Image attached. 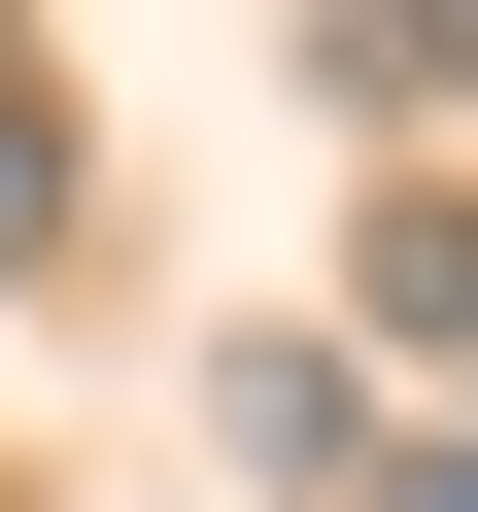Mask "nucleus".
<instances>
[{
    "label": "nucleus",
    "instance_id": "1",
    "mask_svg": "<svg viewBox=\"0 0 478 512\" xmlns=\"http://www.w3.org/2000/svg\"><path fill=\"white\" fill-rule=\"evenodd\" d=\"M342 308H376V342H478V205H444V171H376V239H342Z\"/></svg>",
    "mask_w": 478,
    "mask_h": 512
},
{
    "label": "nucleus",
    "instance_id": "2",
    "mask_svg": "<svg viewBox=\"0 0 478 512\" xmlns=\"http://www.w3.org/2000/svg\"><path fill=\"white\" fill-rule=\"evenodd\" d=\"M35 239H69V103L0 69V274H35Z\"/></svg>",
    "mask_w": 478,
    "mask_h": 512
},
{
    "label": "nucleus",
    "instance_id": "3",
    "mask_svg": "<svg viewBox=\"0 0 478 512\" xmlns=\"http://www.w3.org/2000/svg\"><path fill=\"white\" fill-rule=\"evenodd\" d=\"M342 512H478V444H342Z\"/></svg>",
    "mask_w": 478,
    "mask_h": 512
}]
</instances>
